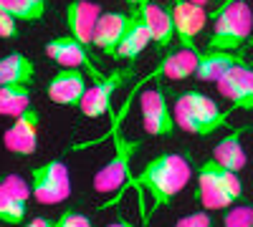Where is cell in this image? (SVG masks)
<instances>
[{"label":"cell","instance_id":"obj_1","mask_svg":"<svg viewBox=\"0 0 253 227\" xmlns=\"http://www.w3.org/2000/svg\"><path fill=\"white\" fill-rule=\"evenodd\" d=\"M190 177H193V167H190L187 157L175 154V152H162L147 162L142 172L132 177V182L126 187L144 192L152 199V212H155L160 207H170L175 197L185 190Z\"/></svg>","mask_w":253,"mask_h":227},{"label":"cell","instance_id":"obj_2","mask_svg":"<svg viewBox=\"0 0 253 227\" xmlns=\"http://www.w3.org/2000/svg\"><path fill=\"white\" fill-rule=\"evenodd\" d=\"M137 91L129 94L126 104L122 106V111L114 116V124H112V157L104 167L94 174V192L96 195H112V192H124L126 184L132 182V159L134 154L142 149V139H129L122 129V121L129 111V104H132V96Z\"/></svg>","mask_w":253,"mask_h":227},{"label":"cell","instance_id":"obj_3","mask_svg":"<svg viewBox=\"0 0 253 227\" xmlns=\"http://www.w3.org/2000/svg\"><path fill=\"white\" fill-rule=\"evenodd\" d=\"M195 177H198L195 199L205 210H228L243 197V184L238 174L220 167L213 157H208L200 164Z\"/></svg>","mask_w":253,"mask_h":227},{"label":"cell","instance_id":"obj_4","mask_svg":"<svg viewBox=\"0 0 253 227\" xmlns=\"http://www.w3.org/2000/svg\"><path fill=\"white\" fill-rule=\"evenodd\" d=\"M213 33L208 35L205 51H246L253 38V10L246 0L228 5L225 10L210 15Z\"/></svg>","mask_w":253,"mask_h":227},{"label":"cell","instance_id":"obj_5","mask_svg":"<svg viewBox=\"0 0 253 227\" xmlns=\"http://www.w3.org/2000/svg\"><path fill=\"white\" fill-rule=\"evenodd\" d=\"M31 190L38 204H61L71 197V177L69 167L61 159H51L31 172Z\"/></svg>","mask_w":253,"mask_h":227},{"label":"cell","instance_id":"obj_6","mask_svg":"<svg viewBox=\"0 0 253 227\" xmlns=\"http://www.w3.org/2000/svg\"><path fill=\"white\" fill-rule=\"evenodd\" d=\"M134 76V64H129L126 68H114L109 73H104L101 78H96L94 84L86 89V96L81 101V116L84 119H101L107 116L109 109H112V98L117 94V89L129 81Z\"/></svg>","mask_w":253,"mask_h":227},{"label":"cell","instance_id":"obj_7","mask_svg":"<svg viewBox=\"0 0 253 227\" xmlns=\"http://www.w3.org/2000/svg\"><path fill=\"white\" fill-rule=\"evenodd\" d=\"M139 114H142V127L150 136H172L177 124L175 114L167 104V96L160 86L144 89L139 96Z\"/></svg>","mask_w":253,"mask_h":227},{"label":"cell","instance_id":"obj_8","mask_svg":"<svg viewBox=\"0 0 253 227\" xmlns=\"http://www.w3.org/2000/svg\"><path fill=\"white\" fill-rule=\"evenodd\" d=\"M43 51H46V56L53 61L58 68H81V71H86L94 81L104 76V73L96 68V64L91 61L89 48L84 46L81 40H76L74 35L51 38L48 43L43 46Z\"/></svg>","mask_w":253,"mask_h":227},{"label":"cell","instance_id":"obj_9","mask_svg":"<svg viewBox=\"0 0 253 227\" xmlns=\"http://www.w3.org/2000/svg\"><path fill=\"white\" fill-rule=\"evenodd\" d=\"M86 71L81 68H58V73L46 84L48 101L66 109H79L84 96H86Z\"/></svg>","mask_w":253,"mask_h":227},{"label":"cell","instance_id":"obj_10","mask_svg":"<svg viewBox=\"0 0 253 227\" xmlns=\"http://www.w3.org/2000/svg\"><path fill=\"white\" fill-rule=\"evenodd\" d=\"M38 127H41V114L31 106L26 114L13 119V124L5 129V134H3L5 149L20 159L33 157L38 149Z\"/></svg>","mask_w":253,"mask_h":227},{"label":"cell","instance_id":"obj_11","mask_svg":"<svg viewBox=\"0 0 253 227\" xmlns=\"http://www.w3.org/2000/svg\"><path fill=\"white\" fill-rule=\"evenodd\" d=\"M31 195H33V190L15 174H8L0 179V222L23 225L28 217Z\"/></svg>","mask_w":253,"mask_h":227},{"label":"cell","instance_id":"obj_12","mask_svg":"<svg viewBox=\"0 0 253 227\" xmlns=\"http://www.w3.org/2000/svg\"><path fill=\"white\" fill-rule=\"evenodd\" d=\"M218 94L230 101V109L233 111H253V66L241 64L236 68H230L220 81H218Z\"/></svg>","mask_w":253,"mask_h":227},{"label":"cell","instance_id":"obj_13","mask_svg":"<svg viewBox=\"0 0 253 227\" xmlns=\"http://www.w3.org/2000/svg\"><path fill=\"white\" fill-rule=\"evenodd\" d=\"M172 18H175V38L180 40V46L200 51L198 35L208 23L205 8L193 3V0H177V3H172Z\"/></svg>","mask_w":253,"mask_h":227},{"label":"cell","instance_id":"obj_14","mask_svg":"<svg viewBox=\"0 0 253 227\" xmlns=\"http://www.w3.org/2000/svg\"><path fill=\"white\" fill-rule=\"evenodd\" d=\"M129 20H132V10H109V13H101L96 31H94V48L101 51L107 58L117 61V51L119 43L129 28Z\"/></svg>","mask_w":253,"mask_h":227},{"label":"cell","instance_id":"obj_15","mask_svg":"<svg viewBox=\"0 0 253 227\" xmlns=\"http://www.w3.org/2000/svg\"><path fill=\"white\" fill-rule=\"evenodd\" d=\"M147 31L152 35L155 48L162 53V48H170V43L175 40V18H172V8L160 5L155 0H144V3L137 8Z\"/></svg>","mask_w":253,"mask_h":227},{"label":"cell","instance_id":"obj_16","mask_svg":"<svg viewBox=\"0 0 253 227\" xmlns=\"http://www.w3.org/2000/svg\"><path fill=\"white\" fill-rule=\"evenodd\" d=\"M101 18V8L91 0H71L66 5V28L69 35L81 40L84 46H94V31Z\"/></svg>","mask_w":253,"mask_h":227},{"label":"cell","instance_id":"obj_17","mask_svg":"<svg viewBox=\"0 0 253 227\" xmlns=\"http://www.w3.org/2000/svg\"><path fill=\"white\" fill-rule=\"evenodd\" d=\"M241 64H246L243 51H205L200 53L195 78L205 81V84H218L230 68H236Z\"/></svg>","mask_w":253,"mask_h":227},{"label":"cell","instance_id":"obj_18","mask_svg":"<svg viewBox=\"0 0 253 227\" xmlns=\"http://www.w3.org/2000/svg\"><path fill=\"white\" fill-rule=\"evenodd\" d=\"M248 131V127H233L215 147H213V157L220 167L230 169V172H243V167L248 164V157H246V149H243V134Z\"/></svg>","mask_w":253,"mask_h":227},{"label":"cell","instance_id":"obj_19","mask_svg":"<svg viewBox=\"0 0 253 227\" xmlns=\"http://www.w3.org/2000/svg\"><path fill=\"white\" fill-rule=\"evenodd\" d=\"M132 10V20H129V28H126L122 43H119V51H117V61H126V64H134V61L144 53V48L152 43V35L147 31L144 20L139 15L137 8H129Z\"/></svg>","mask_w":253,"mask_h":227},{"label":"cell","instance_id":"obj_20","mask_svg":"<svg viewBox=\"0 0 253 227\" xmlns=\"http://www.w3.org/2000/svg\"><path fill=\"white\" fill-rule=\"evenodd\" d=\"M36 78V64L33 58L10 51L8 56L0 58V86H31Z\"/></svg>","mask_w":253,"mask_h":227},{"label":"cell","instance_id":"obj_21","mask_svg":"<svg viewBox=\"0 0 253 227\" xmlns=\"http://www.w3.org/2000/svg\"><path fill=\"white\" fill-rule=\"evenodd\" d=\"M198 64H200V51L195 48H177L172 53H167L160 64H157V71L160 76L170 78V81H185L190 76H195L198 71Z\"/></svg>","mask_w":253,"mask_h":227},{"label":"cell","instance_id":"obj_22","mask_svg":"<svg viewBox=\"0 0 253 227\" xmlns=\"http://www.w3.org/2000/svg\"><path fill=\"white\" fill-rule=\"evenodd\" d=\"M172 111H185V114H193V116H203V119H228L233 114V109L220 111L218 104L210 96L200 94V91H180L175 96V106Z\"/></svg>","mask_w":253,"mask_h":227},{"label":"cell","instance_id":"obj_23","mask_svg":"<svg viewBox=\"0 0 253 227\" xmlns=\"http://www.w3.org/2000/svg\"><path fill=\"white\" fill-rule=\"evenodd\" d=\"M31 109V86H0V116L18 119Z\"/></svg>","mask_w":253,"mask_h":227},{"label":"cell","instance_id":"obj_24","mask_svg":"<svg viewBox=\"0 0 253 227\" xmlns=\"http://www.w3.org/2000/svg\"><path fill=\"white\" fill-rule=\"evenodd\" d=\"M0 8L20 23H38L43 20L48 3L46 0H0Z\"/></svg>","mask_w":253,"mask_h":227},{"label":"cell","instance_id":"obj_25","mask_svg":"<svg viewBox=\"0 0 253 227\" xmlns=\"http://www.w3.org/2000/svg\"><path fill=\"white\" fill-rule=\"evenodd\" d=\"M223 227H253V204H233L225 210Z\"/></svg>","mask_w":253,"mask_h":227},{"label":"cell","instance_id":"obj_26","mask_svg":"<svg viewBox=\"0 0 253 227\" xmlns=\"http://www.w3.org/2000/svg\"><path fill=\"white\" fill-rule=\"evenodd\" d=\"M58 227H94V225L84 212L66 210V212H61V217H58Z\"/></svg>","mask_w":253,"mask_h":227},{"label":"cell","instance_id":"obj_27","mask_svg":"<svg viewBox=\"0 0 253 227\" xmlns=\"http://www.w3.org/2000/svg\"><path fill=\"white\" fill-rule=\"evenodd\" d=\"M175 227H213V217L208 212H193L175 222Z\"/></svg>","mask_w":253,"mask_h":227},{"label":"cell","instance_id":"obj_28","mask_svg":"<svg viewBox=\"0 0 253 227\" xmlns=\"http://www.w3.org/2000/svg\"><path fill=\"white\" fill-rule=\"evenodd\" d=\"M26 227H58V220H51V217H36V220L26 222Z\"/></svg>","mask_w":253,"mask_h":227},{"label":"cell","instance_id":"obj_29","mask_svg":"<svg viewBox=\"0 0 253 227\" xmlns=\"http://www.w3.org/2000/svg\"><path fill=\"white\" fill-rule=\"evenodd\" d=\"M107 227H137V225H134V222H129V220H124V217H119V220L109 222Z\"/></svg>","mask_w":253,"mask_h":227},{"label":"cell","instance_id":"obj_30","mask_svg":"<svg viewBox=\"0 0 253 227\" xmlns=\"http://www.w3.org/2000/svg\"><path fill=\"white\" fill-rule=\"evenodd\" d=\"M233 3H241V0H223V3H220V5H218V8L213 10V13H210V15H215V13H220V10H225L228 5H233Z\"/></svg>","mask_w":253,"mask_h":227},{"label":"cell","instance_id":"obj_31","mask_svg":"<svg viewBox=\"0 0 253 227\" xmlns=\"http://www.w3.org/2000/svg\"><path fill=\"white\" fill-rule=\"evenodd\" d=\"M193 3H198V5H203V8H205L208 3H218V5H220V3H223V0H193Z\"/></svg>","mask_w":253,"mask_h":227},{"label":"cell","instance_id":"obj_32","mask_svg":"<svg viewBox=\"0 0 253 227\" xmlns=\"http://www.w3.org/2000/svg\"><path fill=\"white\" fill-rule=\"evenodd\" d=\"M144 3V0H126V5H129V8H139Z\"/></svg>","mask_w":253,"mask_h":227},{"label":"cell","instance_id":"obj_33","mask_svg":"<svg viewBox=\"0 0 253 227\" xmlns=\"http://www.w3.org/2000/svg\"><path fill=\"white\" fill-rule=\"evenodd\" d=\"M172 3H177V0H172Z\"/></svg>","mask_w":253,"mask_h":227}]
</instances>
